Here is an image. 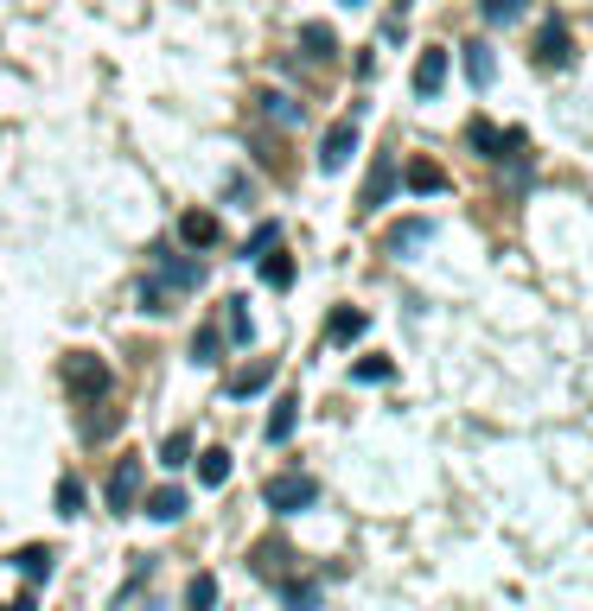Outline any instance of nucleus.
Wrapping results in <instances>:
<instances>
[{
    "instance_id": "1",
    "label": "nucleus",
    "mask_w": 593,
    "mask_h": 611,
    "mask_svg": "<svg viewBox=\"0 0 593 611\" xmlns=\"http://www.w3.org/2000/svg\"><path fill=\"white\" fill-rule=\"evenodd\" d=\"M261 504L275 509V516H300V509L319 504V484H313L306 471H281V478H268V484H261Z\"/></svg>"
},
{
    "instance_id": "2",
    "label": "nucleus",
    "mask_w": 593,
    "mask_h": 611,
    "mask_svg": "<svg viewBox=\"0 0 593 611\" xmlns=\"http://www.w3.org/2000/svg\"><path fill=\"white\" fill-rule=\"evenodd\" d=\"M109 363L96 357V351H71L65 357V389H71L77 401H96V396H109Z\"/></svg>"
},
{
    "instance_id": "3",
    "label": "nucleus",
    "mask_w": 593,
    "mask_h": 611,
    "mask_svg": "<svg viewBox=\"0 0 593 611\" xmlns=\"http://www.w3.org/2000/svg\"><path fill=\"white\" fill-rule=\"evenodd\" d=\"M351 153H358V121H333L326 141H319V173H345Z\"/></svg>"
},
{
    "instance_id": "4",
    "label": "nucleus",
    "mask_w": 593,
    "mask_h": 611,
    "mask_svg": "<svg viewBox=\"0 0 593 611\" xmlns=\"http://www.w3.org/2000/svg\"><path fill=\"white\" fill-rule=\"evenodd\" d=\"M536 64H543V71H568V64H574V45H568V26H561V20L543 26V38H536Z\"/></svg>"
},
{
    "instance_id": "5",
    "label": "nucleus",
    "mask_w": 593,
    "mask_h": 611,
    "mask_svg": "<svg viewBox=\"0 0 593 611\" xmlns=\"http://www.w3.org/2000/svg\"><path fill=\"white\" fill-rule=\"evenodd\" d=\"M141 504V459H121V466L109 471V509L121 516V509Z\"/></svg>"
},
{
    "instance_id": "6",
    "label": "nucleus",
    "mask_w": 593,
    "mask_h": 611,
    "mask_svg": "<svg viewBox=\"0 0 593 611\" xmlns=\"http://www.w3.org/2000/svg\"><path fill=\"white\" fill-rule=\"evenodd\" d=\"M249 567H256V579H288V567H294V548H288V541H256Z\"/></svg>"
},
{
    "instance_id": "7",
    "label": "nucleus",
    "mask_w": 593,
    "mask_h": 611,
    "mask_svg": "<svg viewBox=\"0 0 593 611\" xmlns=\"http://www.w3.org/2000/svg\"><path fill=\"white\" fill-rule=\"evenodd\" d=\"M441 83H446V51H441V45H428L421 64H415V96L428 103V96H441Z\"/></svg>"
},
{
    "instance_id": "8",
    "label": "nucleus",
    "mask_w": 593,
    "mask_h": 611,
    "mask_svg": "<svg viewBox=\"0 0 593 611\" xmlns=\"http://www.w3.org/2000/svg\"><path fill=\"white\" fill-rule=\"evenodd\" d=\"M389 191H396V160L383 153V160H376V173L364 179V198H358V211H383V204H389Z\"/></svg>"
},
{
    "instance_id": "9",
    "label": "nucleus",
    "mask_w": 593,
    "mask_h": 611,
    "mask_svg": "<svg viewBox=\"0 0 593 611\" xmlns=\"http://www.w3.org/2000/svg\"><path fill=\"white\" fill-rule=\"evenodd\" d=\"M421 243H434V223H428V216H408V223L389 230V243H383V249H389V255H415Z\"/></svg>"
},
{
    "instance_id": "10",
    "label": "nucleus",
    "mask_w": 593,
    "mask_h": 611,
    "mask_svg": "<svg viewBox=\"0 0 593 611\" xmlns=\"http://www.w3.org/2000/svg\"><path fill=\"white\" fill-rule=\"evenodd\" d=\"M179 243H186V249H211V243H218V216H211V211H186V216H179Z\"/></svg>"
},
{
    "instance_id": "11",
    "label": "nucleus",
    "mask_w": 593,
    "mask_h": 611,
    "mask_svg": "<svg viewBox=\"0 0 593 611\" xmlns=\"http://www.w3.org/2000/svg\"><path fill=\"white\" fill-rule=\"evenodd\" d=\"M115 427H121V408H109V396H96L83 414V439H109Z\"/></svg>"
},
{
    "instance_id": "12",
    "label": "nucleus",
    "mask_w": 593,
    "mask_h": 611,
    "mask_svg": "<svg viewBox=\"0 0 593 611\" xmlns=\"http://www.w3.org/2000/svg\"><path fill=\"white\" fill-rule=\"evenodd\" d=\"M466 141L479 146L485 160H504V146H523L518 134H498V128H491V121H473V128H466Z\"/></svg>"
},
{
    "instance_id": "13",
    "label": "nucleus",
    "mask_w": 593,
    "mask_h": 611,
    "mask_svg": "<svg viewBox=\"0 0 593 611\" xmlns=\"http://www.w3.org/2000/svg\"><path fill=\"white\" fill-rule=\"evenodd\" d=\"M186 491H179V484H166V491H153V497H148V516H153V522H179V516H186Z\"/></svg>"
},
{
    "instance_id": "14",
    "label": "nucleus",
    "mask_w": 593,
    "mask_h": 611,
    "mask_svg": "<svg viewBox=\"0 0 593 611\" xmlns=\"http://www.w3.org/2000/svg\"><path fill=\"white\" fill-rule=\"evenodd\" d=\"M160 281H166V287H179V293H191V287H198V281H205V261H186V255L173 261V255H166V268H160Z\"/></svg>"
},
{
    "instance_id": "15",
    "label": "nucleus",
    "mask_w": 593,
    "mask_h": 611,
    "mask_svg": "<svg viewBox=\"0 0 593 611\" xmlns=\"http://www.w3.org/2000/svg\"><path fill=\"white\" fill-rule=\"evenodd\" d=\"M268 376H275V363H249V369H236V376H230V396H236V401L261 396V389H268Z\"/></svg>"
},
{
    "instance_id": "16",
    "label": "nucleus",
    "mask_w": 593,
    "mask_h": 611,
    "mask_svg": "<svg viewBox=\"0 0 593 611\" xmlns=\"http://www.w3.org/2000/svg\"><path fill=\"white\" fill-rule=\"evenodd\" d=\"M51 561H58V554H51L45 541H33V548H20V554H13V567H20L26 579H51Z\"/></svg>"
},
{
    "instance_id": "17",
    "label": "nucleus",
    "mask_w": 593,
    "mask_h": 611,
    "mask_svg": "<svg viewBox=\"0 0 593 611\" xmlns=\"http://www.w3.org/2000/svg\"><path fill=\"white\" fill-rule=\"evenodd\" d=\"M364 313H358V306H338L333 313V325H326V338H333V344H351V338H364Z\"/></svg>"
},
{
    "instance_id": "18",
    "label": "nucleus",
    "mask_w": 593,
    "mask_h": 611,
    "mask_svg": "<svg viewBox=\"0 0 593 611\" xmlns=\"http://www.w3.org/2000/svg\"><path fill=\"white\" fill-rule=\"evenodd\" d=\"M256 261H261V281H268V287H294V261L281 255V243H275V255H256Z\"/></svg>"
},
{
    "instance_id": "19",
    "label": "nucleus",
    "mask_w": 593,
    "mask_h": 611,
    "mask_svg": "<svg viewBox=\"0 0 593 611\" xmlns=\"http://www.w3.org/2000/svg\"><path fill=\"white\" fill-rule=\"evenodd\" d=\"M223 478H230V453H223V446H211V453H198V484H211V491H218Z\"/></svg>"
},
{
    "instance_id": "20",
    "label": "nucleus",
    "mask_w": 593,
    "mask_h": 611,
    "mask_svg": "<svg viewBox=\"0 0 593 611\" xmlns=\"http://www.w3.org/2000/svg\"><path fill=\"white\" fill-rule=\"evenodd\" d=\"M218 606V579L211 574H191L186 579V611H211Z\"/></svg>"
},
{
    "instance_id": "21",
    "label": "nucleus",
    "mask_w": 593,
    "mask_h": 611,
    "mask_svg": "<svg viewBox=\"0 0 593 611\" xmlns=\"http://www.w3.org/2000/svg\"><path fill=\"white\" fill-rule=\"evenodd\" d=\"M300 45H306V58H333V51H338L333 26H319V20H313V26H300Z\"/></svg>"
},
{
    "instance_id": "22",
    "label": "nucleus",
    "mask_w": 593,
    "mask_h": 611,
    "mask_svg": "<svg viewBox=\"0 0 593 611\" xmlns=\"http://www.w3.org/2000/svg\"><path fill=\"white\" fill-rule=\"evenodd\" d=\"M294 408H300L294 396H281V401H275V414H268V446H281V439L294 433Z\"/></svg>"
},
{
    "instance_id": "23",
    "label": "nucleus",
    "mask_w": 593,
    "mask_h": 611,
    "mask_svg": "<svg viewBox=\"0 0 593 611\" xmlns=\"http://www.w3.org/2000/svg\"><path fill=\"white\" fill-rule=\"evenodd\" d=\"M441 185H446V173L434 166V160H415V166H408V191L428 198V191H441Z\"/></svg>"
},
{
    "instance_id": "24",
    "label": "nucleus",
    "mask_w": 593,
    "mask_h": 611,
    "mask_svg": "<svg viewBox=\"0 0 593 611\" xmlns=\"http://www.w3.org/2000/svg\"><path fill=\"white\" fill-rule=\"evenodd\" d=\"M186 459H191V433H166V439H160V466L179 471Z\"/></svg>"
},
{
    "instance_id": "25",
    "label": "nucleus",
    "mask_w": 593,
    "mask_h": 611,
    "mask_svg": "<svg viewBox=\"0 0 593 611\" xmlns=\"http://www.w3.org/2000/svg\"><path fill=\"white\" fill-rule=\"evenodd\" d=\"M466 77H473V90L491 83V45H466Z\"/></svg>"
},
{
    "instance_id": "26",
    "label": "nucleus",
    "mask_w": 593,
    "mask_h": 611,
    "mask_svg": "<svg viewBox=\"0 0 593 611\" xmlns=\"http://www.w3.org/2000/svg\"><path fill=\"white\" fill-rule=\"evenodd\" d=\"M479 13L491 20V26H518V20H523V0H479Z\"/></svg>"
},
{
    "instance_id": "27",
    "label": "nucleus",
    "mask_w": 593,
    "mask_h": 611,
    "mask_svg": "<svg viewBox=\"0 0 593 611\" xmlns=\"http://www.w3.org/2000/svg\"><path fill=\"white\" fill-rule=\"evenodd\" d=\"M256 103H261V115L281 121V128H294V121H300V103H288V96H256Z\"/></svg>"
},
{
    "instance_id": "28",
    "label": "nucleus",
    "mask_w": 593,
    "mask_h": 611,
    "mask_svg": "<svg viewBox=\"0 0 593 611\" xmlns=\"http://www.w3.org/2000/svg\"><path fill=\"white\" fill-rule=\"evenodd\" d=\"M288 592V611H319V586H300V579H281Z\"/></svg>"
},
{
    "instance_id": "29",
    "label": "nucleus",
    "mask_w": 593,
    "mask_h": 611,
    "mask_svg": "<svg viewBox=\"0 0 593 611\" xmlns=\"http://www.w3.org/2000/svg\"><path fill=\"white\" fill-rule=\"evenodd\" d=\"M230 338H236V344H249V338H256V319H249V299H230Z\"/></svg>"
},
{
    "instance_id": "30",
    "label": "nucleus",
    "mask_w": 593,
    "mask_h": 611,
    "mask_svg": "<svg viewBox=\"0 0 593 611\" xmlns=\"http://www.w3.org/2000/svg\"><path fill=\"white\" fill-rule=\"evenodd\" d=\"M351 376H358V383H389V376H396V363H389V357H364Z\"/></svg>"
},
{
    "instance_id": "31",
    "label": "nucleus",
    "mask_w": 593,
    "mask_h": 611,
    "mask_svg": "<svg viewBox=\"0 0 593 611\" xmlns=\"http://www.w3.org/2000/svg\"><path fill=\"white\" fill-rule=\"evenodd\" d=\"M275 243H281V223H256V236L243 243V255H268Z\"/></svg>"
},
{
    "instance_id": "32",
    "label": "nucleus",
    "mask_w": 593,
    "mask_h": 611,
    "mask_svg": "<svg viewBox=\"0 0 593 611\" xmlns=\"http://www.w3.org/2000/svg\"><path fill=\"white\" fill-rule=\"evenodd\" d=\"M141 313H173V306H166V281H160V274L141 281Z\"/></svg>"
},
{
    "instance_id": "33",
    "label": "nucleus",
    "mask_w": 593,
    "mask_h": 611,
    "mask_svg": "<svg viewBox=\"0 0 593 611\" xmlns=\"http://www.w3.org/2000/svg\"><path fill=\"white\" fill-rule=\"evenodd\" d=\"M58 516H83V484H77V478L58 484Z\"/></svg>"
},
{
    "instance_id": "34",
    "label": "nucleus",
    "mask_w": 593,
    "mask_h": 611,
    "mask_svg": "<svg viewBox=\"0 0 593 611\" xmlns=\"http://www.w3.org/2000/svg\"><path fill=\"white\" fill-rule=\"evenodd\" d=\"M191 363H218V331H211V325L191 338Z\"/></svg>"
},
{
    "instance_id": "35",
    "label": "nucleus",
    "mask_w": 593,
    "mask_h": 611,
    "mask_svg": "<svg viewBox=\"0 0 593 611\" xmlns=\"http://www.w3.org/2000/svg\"><path fill=\"white\" fill-rule=\"evenodd\" d=\"M0 611H38V606H33V599H20V606H0Z\"/></svg>"
}]
</instances>
